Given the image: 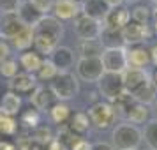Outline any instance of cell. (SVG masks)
<instances>
[{"instance_id": "cell-1", "label": "cell", "mask_w": 157, "mask_h": 150, "mask_svg": "<svg viewBox=\"0 0 157 150\" xmlns=\"http://www.w3.org/2000/svg\"><path fill=\"white\" fill-rule=\"evenodd\" d=\"M143 141L141 129L132 124H118L111 133V145L115 150H138Z\"/></svg>"}, {"instance_id": "cell-2", "label": "cell", "mask_w": 157, "mask_h": 150, "mask_svg": "<svg viewBox=\"0 0 157 150\" xmlns=\"http://www.w3.org/2000/svg\"><path fill=\"white\" fill-rule=\"evenodd\" d=\"M50 90L53 92L57 101L65 102V101L76 97V94L79 92V79L71 71L58 72L57 76H55V79L50 83Z\"/></svg>"}, {"instance_id": "cell-3", "label": "cell", "mask_w": 157, "mask_h": 150, "mask_svg": "<svg viewBox=\"0 0 157 150\" xmlns=\"http://www.w3.org/2000/svg\"><path fill=\"white\" fill-rule=\"evenodd\" d=\"M88 120L90 125L97 131H106V129L113 127V124L117 122V110L113 108V104L109 102H94L88 108Z\"/></svg>"}, {"instance_id": "cell-4", "label": "cell", "mask_w": 157, "mask_h": 150, "mask_svg": "<svg viewBox=\"0 0 157 150\" xmlns=\"http://www.w3.org/2000/svg\"><path fill=\"white\" fill-rule=\"evenodd\" d=\"M99 94L106 99V102L113 104L118 99V95L124 94V78L120 72H104L97 81Z\"/></svg>"}, {"instance_id": "cell-5", "label": "cell", "mask_w": 157, "mask_h": 150, "mask_svg": "<svg viewBox=\"0 0 157 150\" xmlns=\"http://www.w3.org/2000/svg\"><path fill=\"white\" fill-rule=\"evenodd\" d=\"M104 74V67L101 62V57L78 58L76 60V76L85 83H97L99 78Z\"/></svg>"}, {"instance_id": "cell-6", "label": "cell", "mask_w": 157, "mask_h": 150, "mask_svg": "<svg viewBox=\"0 0 157 150\" xmlns=\"http://www.w3.org/2000/svg\"><path fill=\"white\" fill-rule=\"evenodd\" d=\"M104 72H124L127 69V51L125 48H104L101 55Z\"/></svg>"}, {"instance_id": "cell-7", "label": "cell", "mask_w": 157, "mask_h": 150, "mask_svg": "<svg viewBox=\"0 0 157 150\" xmlns=\"http://www.w3.org/2000/svg\"><path fill=\"white\" fill-rule=\"evenodd\" d=\"M32 29H34V34L48 37V39H51V41H55L58 44H60V39L64 37V25H62V21H58L53 14L41 16V20Z\"/></svg>"}, {"instance_id": "cell-8", "label": "cell", "mask_w": 157, "mask_h": 150, "mask_svg": "<svg viewBox=\"0 0 157 150\" xmlns=\"http://www.w3.org/2000/svg\"><path fill=\"white\" fill-rule=\"evenodd\" d=\"M101 32H102V23L101 21H95V20L83 14H79L74 20V34L79 37V41L99 39Z\"/></svg>"}, {"instance_id": "cell-9", "label": "cell", "mask_w": 157, "mask_h": 150, "mask_svg": "<svg viewBox=\"0 0 157 150\" xmlns=\"http://www.w3.org/2000/svg\"><path fill=\"white\" fill-rule=\"evenodd\" d=\"M124 78V90L131 95H134L136 92H140L143 87H147L150 83V74L147 69H125L122 72Z\"/></svg>"}, {"instance_id": "cell-10", "label": "cell", "mask_w": 157, "mask_h": 150, "mask_svg": "<svg viewBox=\"0 0 157 150\" xmlns=\"http://www.w3.org/2000/svg\"><path fill=\"white\" fill-rule=\"evenodd\" d=\"M150 25L148 23H136V21H129L124 29H122V39H124V44H131V46H136V44L145 43L150 37Z\"/></svg>"}, {"instance_id": "cell-11", "label": "cell", "mask_w": 157, "mask_h": 150, "mask_svg": "<svg viewBox=\"0 0 157 150\" xmlns=\"http://www.w3.org/2000/svg\"><path fill=\"white\" fill-rule=\"evenodd\" d=\"M48 58L51 60V64L57 67L58 72L71 71V67H74L76 60H78L74 50H71L69 46H57V48L53 50V53H51Z\"/></svg>"}, {"instance_id": "cell-12", "label": "cell", "mask_w": 157, "mask_h": 150, "mask_svg": "<svg viewBox=\"0 0 157 150\" xmlns=\"http://www.w3.org/2000/svg\"><path fill=\"white\" fill-rule=\"evenodd\" d=\"M51 13L58 21H71L81 14V6L76 0H55Z\"/></svg>"}, {"instance_id": "cell-13", "label": "cell", "mask_w": 157, "mask_h": 150, "mask_svg": "<svg viewBox=\"0 0 157 150\" xmlns=\"http://www.w3.org/2000/svg\"><path fill=\"white\" fill-rule=\"evenodd\" d=\"M21 20L18 18L16 13H9V14H2L0 16V37L6 41V39H14L20 32L23 30Z\"/></svg>"}, {"instance_id": "cell-14", "label": "cell", "mask_w": 157, "mask_h": 150, "mask_svg": "<svg viewBox=\"0 0 157 150\" xmlns=\"http://www.w3.org/2000/svg\"><path fill=\"white\" fill-rule=\"evenodd\" d=\"M57 102L53 92L50 90V87H37L34 92L30 94V104L37 111H48L53 104Z\"/></svg>"}, {"instance_id": "cell-15", "label": "cell", "mask_w": 157, "mask_h": 150, "mask_svg": "<svg viewBox=\"0 0 157 150\" xmlns=\"http://www.w3.org/2000/svg\"><path fill=\"white\" fill-rule=\"evenodd\" d=\"M127 51V67L129 69H145L150 62V51L141 46V44H136L131 48H125Z\"/></svg>"}, {"instance_id": "cell-16", "label": "cell", "mask_w": 157, "mask_h": 150, "mask_svg": "<svg viewBox=\"0 0 157 150\" xmlns=\"http://www.w3.org/2000/svg\"><path fill=\"white\" fill-rule=\"evenodd\" d=\"M11 92L18 94V95H25V94H32L37 88V79L34 74L29 72H18L14 78L11 79Z\"/></svg>"}, {"instance_id": "cell-17", "label": "cell", "mask_w": 157, "mask_h": 150, "mask_svg": "<svg viewBox=\"0 0 157 150\" xmlns=\"http://www.w3.org/2000/svg\"><path fill=\"white\" fill-rule=\"evenodd\" d=\"M111 9L106 6L104 0H86L85 4H81V14L83 16H88L95 21H104L106 16L109 14Z\"/></svg>"}, {"instance_id": "cell-18", "label": "cell", "mask_w": 157, "mask_h": 150, "mask_svg": "<svg viewBox=\"0 0 157 150\" xmlns=\"http://www.w3.org/2000/svg\"><path fill=\"white\" fill-rule=\"evenodd\" d=\"M65 127L69 129L74 136L81 138L83 134L88 133V129L92 127V125H90L88 115H86L85 111H76V113H71V118L65 124Z\"/></svg>"}, {"instance_id": "cell-19", "label": "cell", "mask_w": 157, "mask_h": 150, "mask_svg": "<svg viewBox=\"0 0 157 150\" xmlns=\"http://www.w3.org/2000/svg\"><path fill=\"white\" fill-rule=\"evenodd\" d=\"M129 21H131V11L125 7H118V9H111L109 11V14L106 16V20L102 21V25L109 27V29L122 30Z\"/></svg>"}, {"instance_id": "cell-20", "label": "cell", "mask_w": 157, "mask_h": 150, "mask_svg": "<svg viewBox=\"0 0 157 150\" xmlns=\"http://www.w3.org/2000/svg\"><path fill=\"white\" fill-rule=\"evenodd\" d=\"M99 41L104 48H125L124 39H122V30L118 29H109L102 25V32L99 36Z\"/></svg>"}, {"instance_id": "cell-21", "label": "cell", "mask_w": 157, "mask_h": 150, "mask_svg": "<svg viewBox=\"0 0 157 150\" xmlns=\"http://www.w3.org/2000/svg\"><path fill=\"white\" fill-rule=\"evenodd\" d=\"M44 58L34 50H29V51H23L21 55H20V60H18V64L21 65L25 72H29V74H36L39 71V67L43 64Z\"/></svg>"}, {"instance_id": "cell-22", "label": "cell", "mask_w": 157, "mask_h": 150, "mask_svg": "<svg viewBox=\"0 0 157 150\" xmlns=\"http://www.w3.org/2000/svg\"><path fill=\"white\" fill-rule=\"evenodd\" d=\"M20 110H21V97L14 92L4 94V97L0 99V111L4 115L14 117L20 113Z\"/></svg>"}, {"instance_id": "cell-23", "label": "cell", "mask_w": 157, "mask_h": 150, "mask_svg": "<svg viewBox=\"0 0 157 150\" xmlns=\"http://www.w3.org/2000/svg\"><path fill=\"white\" fill-rule=\"evenodd\" d=\"M48 115H50V118H51L53 124H57V125H62V127H64L65 124L69 122V118H71V108L67 106L65 102L57 101V102L48 110Z\"/></svg>"}, {"instance_id": "cell-24", "label": "cell", "mask_w": 157, "mask_h": 150, "mask_svg": "<svg viewBox=\"0 0 157 150\" xmlns=\"http://www.w3.org/2000/svg\"><path fill=\"white\" fill-rule=\"evenodd\" d=\"M104 51V46L101 44L99 39L92 41H79L78 44V53L79 58H90V57H101Z\"/></svg>"}, {"instance_id": "cell-25", "label": "cell", "mask_w": 157, "mask_h": 150, "mask_svg": "<svg viewBox=\"0 0 157 150\" xmlns=\"http://www.w3.org/2000/svg\"><path fill=\"white\" fill-rule=\"evenodd\" d=\"M16 14H18V18L21 20V23L25 25V27H34V25L41 20V14L30 6L29 0H27V2H21V6L18 7Z\"/></svg>"}, {"instance_id": "cell-26", "label": "cell", "mask_w": 157, "mask_h": 150, "mask_svg": "<svg viewBox=\"0 0 157 150\" xmlns=\"http://www.w3.org/2000/svg\"><path fill=\"white\" fill-rule=\"evenodd\" d=\"M13 46L20 51H29L34 46V29L32 27H23V30L13 39Z\"/></svg>"}, {"instance_id": "cell-27", "label": "cell", "mask_w": 157, "mask_h": 150, "mask_svg": "<svg viewBox=\"0 0 157 150\" xmlns=\"http://www.w3.org/2000/svg\"><path fill=\"white\" fill-rule=\"evenodd\" d=\"M125 118H127L129 124H143V122L148 118V106H143L140 102H134V104H131L127 108V111H125Z\"/></svg>"}, {"instance_id": "cell-28", "label": "cell", "mask_w": 157, "mask_h": 150, "mask_svg": "<svg viewBox=\"0 0 157 150\" xmlns=\"http://www.w3.org/2000/svg\"><path fill=\"white\" fill-rule=\"evenodd\" d=\"M143 141L147 143V148L157 150V118H152V120L147 122L145 129L141 131Z\"/></svg>"}, {"instance_id": "cell-29", "label": "cell", "mask_w": 157, "mask_h": 150, "mask_svg": "<svg viewBox=\"0 0 157 150\" xmlns=\"http://www.w3.org/2000/svg\"><path fill=\"white\" fill-rule=\"evenodd\" d=\"M57 74H58V71H57V67L51 64V60L50 58H44L43 64H41V67H39V71H37L34 76H36L37 83H39V81H50L51 83Z\"/></svg>"}, {"instance_id": "cell-30", "label": "cell", "mask_w": 157, "mask_h": 150, "mask_svg": "<svg viewBox=\"0 0 157 150\" xmlns=\"http://www.w3.org/2000/svg\"><path fill=\"white\" fill-rule=\"evenodd\" d=\"M132 99H134L136 102L143 104V106H150V104H154V102H155L157 92H155V88L152 87V83H148L147 87H143L140 92H136L134 95H132Z\"/></svg>"}, {"instance_id": "cell-31", "label": "cell", "mask_w": 157, "mask_h": 150, "mask_svg": "<svg viewBox=\"0 0 157 150\" xmlns=\"http://www.w3.org/2000/svg\"><path fill=\"white\" fill-rule=\"evenodd\" d=\"M53 140H55V138L51 134L50 127H46V125H37V127L34 129V133H32V141L37 143V145L48 147Z\"/></svg>"}, {"instance_id": "cell-32", "label": "cell", "mask_w": 157, "mask_h": 150, "mask_svg": "<svg viewBox=\"0 0 157 150\" xmlns=\"http://www.w3.org/2000/svg\"><path fill=\"white\" fill-rule=\"evenodd\" d=\"M16 131H18V124L13 117L9 115H2L0 117V134L4 136H14Z\"/></svg>"}, {"instance_id": "cell-33", "label": "cell", "mask_w": 157, "mask_h": 150, "mask_svg": "<svg viewBox=\"0 0 157 150\" xmlns=\"http://www.w3.org/2000/svg\"><path fill=\"white\" fill-rule=\"evenodd\" d=\"M18 72H20V64H18V60H14V58H7V60L0 62V74H2V76L13 79Z\"/></svg>"}, {"instance_id": "cell-34", "label": "cell", "mask_w": 157, "mask_h": 150, "mask_svg": "<svg viewBox=\"0 0 157 150\" xmlns=\"http://www.w3.org/2000/svg\"><path fill=\"white\" fill-rule=\"evenodd\" d=\"M39 120H41V118H39V111L34 110V108L25 110V111L21 113V117H20V122L29 129H36L37 125H39Z\"/></svg>"}, {"instance_id": "cell-35", "label": "cell", "mask_w": 157, "mask_h": 150, "mask_svg": "<svg viewBox=\"0 0 157 150\" xmlns=\"http://www.w3.org/2000/svg\"><path fill=\"white\" fill-rule=\"evenodd\" d=\"M150 14H152V11H150L147 6H136L132 11H131V21H136V23H148L150 20Z\"/></svg>"}, {"instance_id": "cell-36", "label": "cell", "mask_w": 157, "mask_h": 150, "mask_svg": "<svg viewBox=\"0 0 157 150\" xmlns=\"http://www.w3.org/2000/svg\"><path fill=\"white\" fill-rule=\"evenodd\" d=\"M29 4L36 9L41 16L50 14L53 11V6H55V0H29Z\"/></svg>"}, {"instance_id": "cell-37", "label": "cell", "mask_w": 157, "mask_h": 150, "mask_svg": "<svg viewBox=\"0 0 157 150\" xmlns=\"http://www.w3.org/2000/svg\"><path fill=\"white\" fill-rule=\"evenodd\" d=\"M20 6H21V0H0V13L2 14L16 13Z\"/></svg>"}, {"instance_id": "cell-38", "label": "cell", "mask_w": 157, "mask_h": 150, "mask_svg": "<svg viewBox=\"0 0 157 150\" xmlns=\"http://www.w3.org/2000/svg\"><path fill=\"white\" fill-rule=\"evenodd\" d=\"M69 150H92V143H88L85 138H78V140L71 145Z\"/></svg>"}, {"instance_id": "cell-39", "label": "cell", "mask_w": 157, "mask_h": 150, "mask_svg": "<svg viewBox=\"0 0 157 150\" xmlns=\"http://www.w3.org/2000/svg\"><path fill=\"white\" fill-rule=\"evenodd\" d=\"M7 58H11V48L4 39H0V62H4Z\"/></svg>"}, {"instance_id": "cell-40", "label": "cell", "mask_w": 157, "mask_h": 150, "mask_svg": "<svg viewBox=\"0 0 157 150\" xmlns=\"http://www.w3.org/2000/svg\"><path fill=\"white\" fill-rule=\"evenodd\" d=\"M92 150H115L111 143H106V141H97V143H92Z\"/></svg>"}, {"instance_id": "cell-41", "label": "cell", "mask_w": 157, "mask_h": 150, "mask_svg": "<svg viewBox=\"0 0 157 150\" xmlns=\"http://www.w3.org/2000/svg\"><path fill=\"white\" fill-rule=\"evenodd\" d=\"M46 150H69L67 147H65L64 143H60L58 140H53V141L46 147Z\"/></svg>"}, {"instance_id": "cell-42", "label": "cell", "mask_w": 157, "mask_h": 150, "mask_svg": "<svg viewBox=\"0 0 157 150\" xmlns=\"http://www.w3.org/2000/svg\"><path fill=\"white\" fill-rule=\"evenodd\" d=\"M148 51H150V62H152V64L157 67V43L152 44Z\"/></svg>"}, {"instance_id": "cell-43", "label": "cell", "mask_w": 157, "mask_h": 150, "mask_svg": "<svg viewBox=\"0 0 157 150\" xmlns=\"http://www.w3.org/2000/svg\"><path fill=\"white\" fill-rule=\"evenodd\" d=\"M104 2H106V6L109 9H118L124 4V0H104Z\"/></svg>"}, {"instance_id": "cell-44", "label": "cell", "mask_w": 157, "mask_h": 150, "mask_svg": "<svg viewBox=\"0 0 157 150\" xmlns=\"http://www.w3.org/2000/svg\"><path fill=\"white\" fill-rule=\"evenodd\" d=\"M0 150H16V145L11 141H0Z\"/></svg>"}, {"instance_id": "cell-45", "label": "cell", "mask_w": 157, "mask_h": 150, "mask_svg": "<svg viewBox=\"0 0 157 150\" xmlns=\"http://www.w3.org/2000/svg\"><path fill=\"white\" fill-rule=\"evenodd\" d=\"M150 83H152V87L155 88V92H157V69L150 74Z\"/></svg>"}, {"instance_id": "cell-46", "label": "cell", "mask_w": 157, "mask_h": 150, "mask_svg": "<svg viewBox=\"0 0 157 150\" xmlns=\"http://www.w3.org/2000/svg\"><path fill=\"white\" fill-rule=\"evenodd\" d=\"M154 32L157 34V18H154Z\"/></svg>"}, {"instance_id": "cell-47", "label": "cell", "mask_w": 157, "mask_h": 150, "mask_svg": "<svg viewBox=\"0 0 157 150\" xmlns=\"http://www.w3.org/2000/svg\"><path fill=\"white\" fill-rule=\"evenodd\" d=\"M125 4H136V2H140V0H124Z\"/></svg>"}, {"instance_id": "cell-48", "label": "cell", "mask_w": 157, "mask_h": 150, "mask_svg": "<svg viewBox=\"0 0 157 150\" xmlns=\"http://www.w3.org/2000/svg\"><path fill=\"white\" fill-rule=\"evenodd\" d=\"M154 111L157 113V99H155V102H154Z\"/></svg>"}, {"instance_id": "cell-49", "label": "cell", "mask_w": 157, "mask_h": 150, "mask_svg": "<svg viewBox=\"0 0 157 150\" xmlns=\"http://www.w3.org/2000/svg\"><path fill=\"white\" fill-rule=\"evenodd\" d=\"M76 2H78V4H79V6H81V4H85V2H86V0H76Z\"/></svg>"}, {"instance_id": "cell-50", "label": "cell", "mask_w": 157, "mask_h": 150, "mask_svg": "<svg viewBox=\"0 0 157 150\" xmlns=\"http://www.w3.org/2000/svg\"><path fill=\"white\" fill-rule=\"evenodd\" d=\"M2 115H4V113H2V111H0V117H2Z\"/></svg>"}, {"instance_id": "cell-51", "label": "cell", "mask_w": 157, "mask_h": 150, "mask_svg": "<svg viewBox=\"0 0 157 150\" xmlns=\"http://www.w3.org/2000/svg\"><path fill=\"white\" fill-rule=\"evenodd\" d=\"M145 150H152V148H145Z\"/></svg>"}]
</instances>
